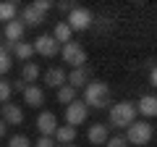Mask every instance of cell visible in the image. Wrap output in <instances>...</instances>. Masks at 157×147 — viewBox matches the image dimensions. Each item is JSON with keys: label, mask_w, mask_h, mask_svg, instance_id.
<instances>
[{"label": "cell", "mask_w": 157, "mask_h": 147, "mask_svg": "<svg viewBox=\"0 0 157 147\" xmlns=\"http://www.w3.org/2000/svg\"><path fill=\"white\" fill-rule=\"evenodd\" d=\"M136 108L134 102L128 100H121V102H113L107 108V126H115V129H128L131 124L136 121Z\"/></svg>", "instance_id": "1"}, {"label": "cell", "mask_w": 157, "mask_h": 147, "mask_svg": "<svg viewBox=\"0 0 157 147\" xmlns=\"http://www.w3.org/2000/svg\"><path fill=\"white\" fill-rule=\"evenodd\" d=\"M81 102H84L86 108H110L113 100H110V87L105 84V81L94 79V81H86L84 87V97H81Z\"/></svg>", "instance_id": "2"}, {"label": "cell", "mask_w": 157, "mask_h": 147, "mask_svg": "<svg viewBox=\"0 0 157 147\" xmlns=\"http://www.w3.org/2000/svg\"><path fill=\"white\" fill-rule=\"evenodd\" d=\"M126 142H128V145H149L152 142V137H155V126L152 124H147V121H139L136 118L134 124L128 126V129H126Z\"/></svg>", "instance_id": "3"}, {"label": "cell", "mask_w": 157, "mask_h": 147, "mask_svg": "<svg viewBox=\"0 0 157 147\" xmlns=\"http://www.w3.org/2000/svg\"><path fill=\"white\" fill-rule=\"evenodd\" d=\"M68 29L71 32H86V29H92L94 26V13L89 11V8H81V6H76L71 13H68Z\"/></svg>", "instance_id": "4"}, {"label": "cell", "mask_w": 157, "mask_h": 147, "mask_svg": "<svg viewBox=\"0 0 157 147\" xmlns=\"http://www.w3.org/2000/svg\"><path fill=\"white\" fill-rule=\"evenodd\" d=\"M60 58L68 63V66H73V68H84L86 66V50L78 42H66V45L60 47Z\"/></svg>", "instance_id": "5"}, {"label": "cell", "mask_w": 157, "mask_h": 147, "mask_svg": "<svg viewBox=\"0 0 157 147\" xmlns=\"http://www.w3.org/2000/svg\"><path fill=\"white\" fill-rule=\"evenodd\" d=\"M86 118H89V108L78 100V97H76L73 102H68V105H66V126H73V129H76V126L84 124Z\"/></svg>", "instance_id": "6"}, {"label": "cell", "mask_w": 157, "mask_h": 147, "mask_svg": "<svg viewBox=\"0 0 157 147\" xmlns=\"http://www.w3.org/2000/svg\"><path fill=\"white\" fill-rule=\"evenodd\" d=\"M0 121H3L6 126L24 124V108L16 105V102H6V105H0Z\"/></svg>", "instance_id": "7"}, {"label": "cell", "mask_w": 157, "mask_h": 147, "mask_svg": "<svg viewBox=\"0 0 157 147\" xmlns=\"http://www.w3.org/2000/svg\"><path fill=\"white\" fill-rule=\"evenodd\" d=\"M32 47H34V53H39L42 58H55V55H58V50H60V45L52 40L50 34H39L37 42H34Z\"/></svg>", "instance_id": "8"}, {"label": "cell", "mask_w": 157, "mask_h": 147, "mask_svg": "<svg viewBox=\"0 0 157 147\" xmlns=\"http://www.w3.org/2000/svg\"><path fill=\"white\" fill-rule=\"evenodd\" d=\"M55 129H58V118H55V113H50V110H42V113L37 116V131H39V137H52V134H55Z\"/></svg>", "instance_id": "9"}, {"label": "cell", "mask_w": 157, "mask_h": 147, "mask_svg": "<svg viewBox=\"0 0 157 147\" xmlns=\"http://www.w3.org/2000/svg\"><path fill=\"white\" fill-rule=\"evenodd\" d=\"M134 108H136V113H141L144 118H155L157 116V97L155 95H141L134 102Z\"/></svg>", "instance_id": "10"}, {"label": "cell", "mask_w": 157, "mask_h": 147, "mask_svg": "<svg viewBox=\"0 0 157 147\" xmlns=\"http://www.w3.org/2000/svg\"><path fill=\"white\" fill-rule=\"evenodd\" d=\"M42 81H45V87H50V89H60V87L66 84V71H63L60 66H52V68H47V71L42 74Z\"/></svg>", "instance_id": "11"}, {"label": "cell", "mask_w": 157, "mask_h": 147, "mask_svg": "<svg viewBox=\"0 0 157 147\" xmlns=\"http://www.w3.org/2000/svg\"><path fill=\"white\" fill-rule=\"evenodd\" d=\"M24 95V102H26L29 108H42L45 105V89L37 84H26V89L21 92Z\"/></svg>", "instance_id": "12"}, {"label": "cell", "mask_w": 157, "mask_h": 147, "mask_svg": "<svg viewBox=\"0 0 157 147\" xmlns=\"http://www.w3.org/2000/svg\"><path fill=\"white\" fill-rule=\"evenodd\" d=\"M86 81H89V68H73V71L71 74H66V84L68 87H73V89H84V87H86Z\"/></svg>", "instance_id": "13"}, {"label": "cell", "mask_w": 157, "mask_h": 147, "mask_svg": "<svg viewBox=\"0 0 157 147\" xmlns=\"http://www.w3.org/2000/svg\"><path fill=\"white\" fill-rule=\"evenodd\" d=\"M24 32H26V26L21 24V18H13V21H8L6 29H3V34H6V40H8V42H21Z\"/></svg>", "instance_id": "14"}, {"label": "cell", "mask_w": 157, "mask_h": 147, "mask_svg": "<svg viewBox=\"0 0 157 147\" xmlns=\"http://www.w3.org/2000/svg\"><path fill=\"white\" fill-rule=\"evenodd\" d=\"M21 24L24 26H39V24H45V13L37 11L34 6H26L21 13Z\"/></svg>", "instance_id": "15"}, {"label": "cell", "mask_w": 157, "mask_h": 147, "mask_svg": "<svg viewBox=\"0 0 157 147\" xmlns=\"http://www.w3.org/2000/svg\"><path fill=\"white\" fill-rule=\"evenodd\" d=\"M107 126L105 124H92L89 131H86V139H89V145H105L107 142Z\"/></svg>", "instance_id": "16"}, {"label": "cell", "mask_w": 157, "mask_h": 147, "mask_svg": "<svg viewBox=\"0 0 157 147\" xmlns=\"http://www.w3.org/2000/svg\"><path fill=\"white\" fill-rule=\"evenodd\" d=\"M39 76H42V71H39V66L34 61H26L21 66V81H24V84H37Z\"/></svg>", "instance_id": "17"}, {"label": "cell", "mask_w": 157, "mask_h": 147, "mask_svg": "<svg viewBox=\"0 0 157 147\" xmlns=\"http://www.w3.org/2000/svg\"><path fill=\"white\" fill-rule=\"evenodd\" d=\"M52 40L58 42V45H66V42H71V37H73V32L68 29V24L66 21H58L55 24V29H52V34H50Z\"/></svg>", "instance_id": "18"}, {"label": "cell", "mask_w": 157, "mask_h": 147, "mask_svg": "<svg viewBox=\"0 0 157 147\" xmlns=\"http://www.w3.org/2000/svg\"><path fill=\"white\" fill-rule=\"evenodd\" d=\"M52 139L60 142V145H73V139H76V129H73V126H58L55 134H52Z\"/></svg>", "instance_id": "19"}, {"label": "cell", "mask_w": 157, "mask_h": 147, "mask_svg": "<svg viewBox=\"0 0 157 147\" xmlns=\"http://www.w3.org/2000/svg\"><path fill=\"white\" fill-rule=\"evenodd\" d=\"M13 55L18 58V61H32V55H34V47H32V42H16L13 45Z\"/></svg>", "instance_id": "20"}, {"label": "cell", "mask_w": 157, "mask_h": 147, "mask_svg": "<svg viewBox=\"0 0 157 147\" xmlns=\"http://www.w3.org/2000/svg\"><path fill=\"white\" fill-rule=\"evenodd\" d=\"M13 18H16V3L3 0V3H0V21L8 24V21H13Z\"/></svg>", "instance_id": "21"}, {"label": "cell", "mask_w": 157, "mask_h": 147, "mask_svg": "<svg viewBox=\"0 0 157 147\" xmlns=\"http://www.w3.org/2000/svg\"><path fill=\"white\" fill-rule=\"evenodd\" d=\"M76 89H73V87H68V84H63L60 89H58V102H63V105H68V102H73L76 100Z\"/></svg>", "instance_id": "22"}, {"label": "cell", "mask_w": 157, "mask_h": 147, "mask_svg": "<svg viewBox=\"0 0 157 147\" xmlns=\"http://www.w3.org/2000/svg\"><path fill=\"white\" fill-rule=\"evenodd\" d=\"M11 95H13V89H11V81L0 76V105H6V102L11 100Z\"/></svg>", "instance_id": "23"}, {"label": "cell", "mask_w": 157, "mask_h": 147, "mask_svg": "<svg viewBox=\"0 0 157 147\" xmlns=\"http://www.w3.org/2000/svg\"><path fill=\"white\" fill-rule=\"evenodd\" d=\"M8 147H34V145H32V139H29V137H24V134H13L11 139H8Z\"/></svg>", "instance_id": "24"}, {"label": "cell", "mask_w": 157, "mask_h": 147, "mask_svg": "<svg viewBox=\"0 0 157 147\" xmlns=\"http://www.w3.org/2000/svg\"><path fill=\"white\" fill-rule=\"evenodd\" d=\"M11 68H13V58L8 55V53L0 50V76H3V74H8Z\"/></svg>", "instance_id": "25"}, {"label": "cell", "mask_w": 157, "mask_h": 147, "mask_svg": "<svg viewBox=\"0 0 157 147\" xmlns=\"http://www.w3.org/2000/svg\"><path fill=\"white\" fill-rule=\"evenodd\" d=\"M105 147H128V142H126L123 134H115V137H107Z\"/></svg>", "instance_id": "26"}, {"label": "cell", "mask_w": 157, "mask_h": 147, "mask_svg": "<svg viewBox=\"0 0 157 147\" xmlns=\"http://www.w3.org/2000/svg\"><path fill=\"white\" fill-rule=\"evenodd\" d=\"M37 147H58V142L52 137H37Z\"/></svg>", "instance_id": "27"}, {"label": "cell", "mask_w": 157, "mask_h": 147, "mask_svg": "<svg viewBox=\"0 0 157 147\" xmlns=\"http://www.w3.org/2000/svg\"><path fill=\"white\" fill-rule=\"evenodd\" d=\"M32 6L37 8V11H42V13H47V11H50V8H52V3H50V0H37V3H32Z\"/></svg>", "instance_id": "28"}, {"label": "cell", "mask_w": 157, "mask_h": 147, "mask_svg": "<svg viewBox=\"0 0 157 147\" xmlns=\"http://www.w3.org/2000/svg\"><path fill=\"white\" fill-rule=\"evenodd\" d=\"M58 8H60V11H66V13H71L73 8H76V3H60Z\"/></svg>", "instance_id": "29"}, {"label": "cell", "mask_w": 157, "mask_h": 147, "mask_svg": "<svg viewBox=\"0 0 157 147\" xmlns=\"http://www.w3.org/2000/svg\"><path fill=\"white\" fill-rule=\"evenodd\" d=\"M149 84H157V74H155V63H149Z\"/></svg>", "instance_id": "30"}, {"label": "cell", "mask_w": 157, "mask_h": 147, "mask_svg": "<svg viewBox=\"0 0 157 147\" xmlns=\"http://www.w3.org/2000/svg\"><path fill=\"white\" fill-rule=\"evenodd\" d=\"M11 89H16V92H24V89H26V84H24V81L18 79V81H13V84H11Z\"/></svg>", "instance_id": "31"}, {"label": "cell", "mask_w": 157, "mask_h": 147, "mask_svg": "<svg viewBox=\"0 0 157 147\" xmlns=\"http://www.w3.org/2000/svg\"><path fill=\"white\" fill-rule=\"evenodd\" d=\"M6 134H8V126L3 124V121H0V139H3V137H6Z\"/></svg>", "instance_id": "32"}, {"label": "cell", "mask_w": 157, "mask_h": 147, "mask_svg": "<svg viewBox=\"0 0 157 147\" xmlns=\"http://www.w3.org/2000/svg\"><path fill=\"white\" fill-rule=\"evenodd\" d=\"M60 147H76V145H60Z\"/></svg>", "instance_id": "33"}]
</instances>
